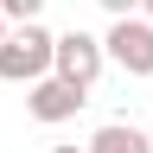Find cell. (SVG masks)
<instances>
[{"label":"cell","instance_id":"obj_1","mask_svg":"<svg viewBox=\"0 0 153 153\" xmlns=\"http://www.w3.org/2000/svg\"><path fill=\"white\" fill-rule=\"evenodd\" d=\"M51 45H57V32H45L38 19L7 26V38H0V83H32V76H45L51 70Z\"/></svg>","mask_w":153,"mask_h":153},{"label":"cell","instance_id":"obj_2","mask_svg":"<svg viewBox=\"0 0 153 153\" xmlns=\"http://www.w3.org/2000/svg\"><path fill=\"white\" fill-rule=\"evenodd\" d=\"M102 45H108V64H121L128 76H153V19H147V13L108 19Z\"/></svg>","mask_w":153,"mask_h":153},{"label":"cell","instance_id":"obj_3","mask_svg":"<svg viewBox=\"0 0 153 153\" xmlns=\"http://www.w3.org/2000/svg\"><path fill=\"white\" fill-rule=\"evenodd\" d=\"M102 64H108V45H102L96 32H83V26L57 32V45H51V70H57V76H70V83L96 89V76H102Z\"/></svg>","mask_w":153,"mask_h":153},{"label":"cell","instance_id":"obj_4","mask_svg":"<svg viewBox=\"0 0 153 153\" xmlns=\"http://www.w3.org/2000/svg\"><path fill=\"white\" fill-rule=\"evenodd\" d=\"M83 102H89V89L70 83V76H57V70H45V76H32V83H26V115H32V121H45V128L70 121Z\"/></svg>","mask_w":153,"mask_h":153},{"label":"cell","instance_id":"obj_5","mask_svg":"<svg viewBox=\"0 0 153 153\" xmlns=\"http://www.w3.org/2000/svg\"><path fill=\"white\" fill-rule=\"evenodd\" d=\"M89 153H153V140L134 121H102V128L89 134Z\"/></svg>","mask_w":153,"mask_h":153},{"label":"cell","instance_id":"obj_6","mask_svg":"<svg viewBox=\"0 0 153 153\" xmlns=\"http://www.w3.org/2000/svg\"><path fill=\"white\" fill-rule=\"evenodd\" d=\"M0 13H7V26H19V19H38V13H45V0H0Z\"/></svg>","mask_w":153,"mask_h":153},{"label":"cell","instance_id":"obj_7","mask_svg":"<svg viewBox=\"0 0 153 153\" xmlns=\"http://www.w3.org/2000/svg\"><path fill=\"white\" fill-rule=\"evenodd\" d=\"M96 7H102L108 19H121V13H140V0H96Z\"/></svg>","mask_w":153,"mask_h":153},{"label":"cell","instance_id":"obj_8","mask_svg":"<svg viewBox=\"0 0 153 153\" xmlns=\"http://www.w3.org/2000/svg\"><path fill=\"white\" fill-rule=\"evenodd\" d=\"M51 153H89V147H51Z\"/></svg>","mask_w":153,"mask_h":153},{"label":"cell","instance_id":"obj_9","mask_svg":"<svg viewBox=\"0 0 153 153\" xmlns=\"http://www.w3.org/2000/svg\"><path fill=\"white\" fill-rule=\"evenodd\" d=\"M140 13H147V19H153V0H140Z\"/></svg>","mask_w":153,"mask_h":153},{"label":"cell","instance_id":"obj_10","mask_svg":"<svg viewBox=\"0 0 153 153\" xmlns=\"http://www.w3.org/2000/svg\"><path fill=\"white\" fill-rule=\"evenodd\" d=\"M0 38H7V13H0Z\"/></svg>","mask_w":153,"mask_h":153}]
</instances>
